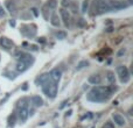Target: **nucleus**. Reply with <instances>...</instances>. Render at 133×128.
Here are the masks:
<instances>
[{
  "mask_svg": "<svg viewBox=\"0 0 133 128\" xmlns=\"http://www.w3.org/2000/svg\"><path fill=\"white\" fill-rule=\"evenodd\" d=\"M29 66L30 65H28L27 63L21 62V61H18V64H16V70H18L19 72H23V71H26Z\"/></svg>",
  "mask_w": 133,
  "mask_h": 128,
  "instance_id": "obj_17",
  "label": "nucleus"
},
{
  "mask_svg": "<svg viewBox=\"0 0 133 128\" xmlns=\"http://www.w3.org/2000/svg\"><path fill=\"white\" fill-rule=\"evenodd\" d=\"M106 78H108V80H109V83H110V84H113V83H115V73L112 72V71H108V73H106Z\"/></svg>",
  "mask_w": 133,
  "mask_h": 128,
  "instance_id": "obj_20",
  "label": "nucleus"
},
{
  "mask_svg": "<svg viewBox=\"0 0 133 128\" xmlns=\"http://www.w3.org/2000/svg\"><path fill=\"white\" fill-rule=\"evenodd\" d=\"M84 25V21H83V19H79V26H83Z\"/></svg>",
  "mask_w": 133,
  "mask_h": 128,
  "instance_id": "obj_31",
  "label": "nucleus"
},
{
  "mask_svg": "<svg viewBox=\"0 0 133 128\" xmlns=\"http://www.w3.org/2000/svg\"><path fill=\"white\" fill-rule=\"evenodd\" d=\"M30 101H32V104L34 106H36V107H40V106L43 105V100H42V98L39 96H33L32 98H30Z\"/></svg>",
  "mask_w": 133,
  "mask_h": 128,
  "instance_id": "obj_16",
  "label": "nucleus"
},
{
  "mask_svg": "<svg viewBox=\"0 0 133 128\" xmlns=\"http://www.w3.org/2000/svg\"><path fill=\"white\" fill-rule=\"evenodd\" d=\"M89 83L94 85H99L102 83V77L99 75H92L89 77Z\"/></svg>",
  "mask_w": 133,
  "mask_h": 128,
  "instance_id": "obj_15",
  "label": "nucleus"
},
{
  "mask_svg": "<svg viewBox=\"0 0 133 128\" xmlns=\"http://www.w3.org/2000/svg\"><path fill=\"white\" fill-rule=\"evenodd\" d=\"M33 28H35L34 25L22 26V27H21V33H22L23 35H26V36H34L36 33H35V32H30V29H33Z\"/></svg>",
  "mask_w": 133,
  "mask_h": 128,
  "instance_id": "obj_12",
  "label": "nucleus"
},
{
  "mask_svg": "<svg viewBox=\"0 0 133 128\" xmlns=\"http://www.w3.org/2000/svg\"><path fill=\"white\" fill-rule=\"evenodd\" d=\"M92 11L94 14H104L106 12H110V7L106 0H95L94 4H92Z\"/></svg>",
  "mask_w": 133,
  "mask_h": 128,
  "instance_id": "obj_3",
  "label": "nucleus"
},
{
  "mask_svg": "<svg viewBox=\"0 0 133 128\" xmlns=\"http://www.w3.org/2000/svg\"><path fill=\"white\" fill-rule=\"evenodd\" d=\"M48 9H50V8H49L47 5H44L43 8H42V14H43V16H44V19H46V20H48V19H49V16H48Z\"/></svg>",
  "mask_w": 133,
  "mask_h": 128,
  "instance_id": "obj_24",
  "label": "nucleus"
},
{
  "mask_svg": "<svg viewBox=\"0 0 133 128\" xmlns=\"http://www.w3.org/2000/svg\"><path fill=\"white\" fill-rule=\"evenodd\" d=\"M15 57H16V60L18 61H21V62L27 63L28 65H32V64L34 63V57H33L32 55H29V54H27V53L19 51V53L15 54Z\"/></svg>",
  "mask_w": 133,
  "mask_h": 128,
  "instance_id": "obj_6",
  "label": "nucleus"
},
{
  "mask_svg": "<svg viewBox=\"0 0 133 128\" xmlns=\"http://www.w3.org/2000/svg\"><path fill=\"white\" fill-rule=\"evenodd\" d=\"M60 14H61V18H62L64 26L65 27H69V26H70V14H69V12L66 11L65 8H61Z\"/></svg>",
  "mask_w": 133,
  "mask_h": 128,
  "instance_id": "obj_10",
  "label": "nucleus"
},
{
  "mask_svg": "<svg viewBox=\"0 0 133 128\" xmlns=\"http://www.w3.org/2000/svg\"><path fill=\"white\" fill-rule=\"evenodd\" d=\"M32 11H33V13H34V15H35V16L39 15V12H37V9H36V8H33Z\"/></svg>",
  "mask_w": 133,
  "mask_h": 128,
  "instance_id": "obj_30",
  "label": "nucleus"
},
{
  "mask_svg": "<svg viewBox=\"0 0 133 128\" xmlns=\"http://www.w3.org/2000/svg\"><path fill=\"white\" fill-rule=\"evenodd\" d=\"M113 93V87L110 86H96L91 89V91L88 93V100L92 103H104L109 100Z\"/></svg>",
  "mask_w": 133,
  "mask_h": 128,
  "instance_id": "obj_1",
  "label": "nucleus"
},
{
  "mask_svg": "<svg viewBox=\"0 0 133 128\" xmlns=\"http://www.w3.org/2000/svg\"><path fill=\"white\" fill-rule=\"evenodd\" d=\"M112 119H113V121L118 125V126H124L125 122H126V121H125V118L123 117L122 114H119V113H113V114H112Z\"/></svg>",
  "mask_w": 133,
  "mask_h": 128,
  "instance_id": "obj_13",
  "label": "nucleus"
},
{
  "mask_svg": "<svg viewBox=\"0 0 133 128\" xmlns=\"http://www.w3.org/2000/svg\"><path fill=\"white\" fill-rule=\"evenodd\" d=\"M62 6H63V8L68 7L69 9H71V11H72V13H77V9H78L77 0H63V1H62Z\"/></svg>",
  "mask_w": 133,
  "mask_h": 128,
  "instance_id": "obj_7",
  "label": "nucleus"
},
{
  "mask_svg": "<svg viewBox=\"0 0 133 128\" xmlns=\"http://www.w3.org/2000/svg\"><path fill=\"white\" fill-rule=\"evenodd\" d=\"M50 23L55 27H58L60 26V19H58V15L56 13L51 14V18H50Z\"/></svg>",
  "mask_w": 133,
  "mask_h": 128,
  "instance_id": "obj_19",
  "label": "nucleus"
},
{
  "mask_svg": "<svg viewBox=\"0 0 133 128\" xmlns=\"http://www.w3.org/2000/svg\"><path fill=\"white\" fill-rule=\"evenodd\" d=\"M6 7H7V9H8L11 13H15L16 6H15V2H14L13 0H7L6 1Z\"/></svg>",
  "mask_w": 133,
  "mask_h": 128,
  "instance_id": "obj_18",
  "label": "nucleus"
},
{
  "mask_svg": "<svg viewBox=\"0 0 133 128\" xmlns=\"http://www.w3.org/2000/svg\"><path fill=\"white\" fill-rule=\"evenodd\" d=\"M4 15H5V11H4V8L0 6V16H4Z\"/></svg>",
  "mask_w": 133,
  "mask_h": 128,
  "instance_id": "obj_29",
  "label": "nucleus"
},
{
  "mask_svg": "<svg viewBox=\"0 0 133 128\" xmlns=\"http://www.w3.org/2000/svg\"><path fill=\"white\" fill-rule=\"evenodd\" d=\"M109 7H110V12L111 11H122V9L126 8L129 5L123 0H108Z\"/></svg>",
  "mask_w": 133,
  "mask_h": 128,
  "instance_id": "obj_5",
  "label": "nucleus"
},
{
  "mask_svg": "<svg viewBox=\"0 0 133 128\" xmlns=\"http://www.w3.org/2000/svg\"><path fill=\"white\" fill-rule=\"evenodd\" d=\"M9 25H11V26H14V25H15V22H14L13 20H11V21H9Z\"/></svg>",
  "mask_w": 133,
  "mask_h": 128,
  "instance_id": "obj_32",
  "label": "nucleus"
},
{
  "mask_svg": "<svg viewBox=\"0 0 133 128\" xmlns=\"http://www.w3.org/2000/svg\"><path fill=\"white\" fill-rule=\"evenodd\" d=\"M76 128H81V127H76Z\"/></svg>",
  "mask_w": 133,
  "mask_h": 128,
  "instance_id": "obj_33",
  "label": "nucleus"
},
{
  "mask_svg": "<svg viewBox=\"0 0 133 128\" xmlns=\"http://www.w3.org/2000/svg\"><path fill=\"white\" fill-rule=\"evenodd\" d=\"M0 46H1L2 48L7 49V50H9V49H13L14 48V42L12 41V40H9L8 37L1 36V37H0Z\"/></svg>",
  "mask_w": 133,
  "mask_h": 128,
  "instance_id": "obj_8",
  "label": "nucleus"
},
{
  "mask_svg": "<svg viewBox=\"0 0 133 128\" xmlns=\"http://www.w3.org/2000/svg\"><path fill=\"white\" fill-rule=\"evenodd\" d=\"M117 73L118 76H119V79L122 83H127L130 80V78H131V76H130V71L129 69H127V66L125 65H119L117 68Z\"/></svg>",
  "mask_w": 133,
  "mask_h": 128,
  "instance_id": "obj_4",
  "label": "nucleus"
},
{
  "mask_svg": "<svg viewBox=\"0 0 133 128\" xmlns=\"http://www.w3.org/2000/svg\"><path fill=\"white\" fill-rule=\"evenodd\" d=\"M42 90H43L44 94L48 98L54 99L56 97V94H57V84L55 82H53L51 79H49L44 84H42Z\"/></svg>",
  "mask_w": 133,
  "mask_h": 128,
  "instance_id": "obj_2",
  "label": "nucleus"
},
{
  "mask_svg": "<svg viewBox=\"0 0 133 128\" xmlns=\"http://www.w3.org/2000/svg\"><path fill=\"white\" fill-rule=\"evenodd\" d=\"M88 6H89V1H88V0H84V1H83V5H82V12L83 13H87Z\"/></svg>",
  "mask_w": 133,
  "mask_h": 128,
  "instance_id": "obj_25",
  "label": "nucleus"
},
{
  "mask_svg": "<svg viewBox=\"0 0 133 128\" xmlns=\"http://www.w3.org/2000/svg\"><path fill=\"white\" fill-rule=\"evenodd\" d=\"M55 36L57 37L58 40H64L66 37V33L63 32V30H58V32L55 33Z\"/></svg>",
  "mask_w": 133,
  "mask_h": 128,
  "instance_id": "obj_21",
  "label": "nucleus"
},
{
  "mask_svg": "<svg viewBox=\"0 0 133 128\" xmlns=\"http://www.w3.org/2000/svg\"><path fill=\"white\" fill-rule=\"evenodd\" d=\"M49 76H50V79L53 80V82L57 83L58 80L61 79V76H62V72H61V70H60L58 68H55V69H53V70L50 71Z\"/></svg>",
  "mask_w": 133,
  "mask_h": 128,
  "instance_id": "obj_11",
  "label": "nucleus"
},
{
  "mask_svg": "<svg viewBox=\"0 0 133 128\" xmlns=\"http://www.w3.org/2000/svg\"><path fill=\"white\" fill-rule=\"evenodd\" d=\"M49 79H50V76H49V73H42L40 77L36 78L35 83H36L37 85H42V84H44L47 80H49Z\"/></svg>",
  "mask_w": 133,
  "mask_h": 128,
  "instance_id": "obj_14",
  "label": "nucleus"
},
{
  "mask_svg": "<svg viewBox=\"0 0 133 128\" xmlns=\"http://www.w3.org/2000/svg\"><path fill=\"white\" fill-rule=\"evenodd\" d=\"M102 128H115V126H113L112 122L108 121V122H105V124H104V126L102 127Z\"/></svg>",
  "mask_w": 133,
  "mask_h": 128,
  "instance_id": "obj_26",
  "label": "nucleus"
},
{
  "mask_svg": "<svg viewBox=\"0 0 133 128\" xmlns=\"http://www.w3.org/2000/svg\"><path fill=\"white\" fill-rule=\"evenodd\" d=\"M28 115H29V111L27 107H20L18 108V118L21 122H25L27 120Z\"/></svg>",
  "mask_w": 133,
  "mask_h": 128,
  "instance_id": "obj_9",
  "label": "nucleus"
},
{
  "mask_svg": "<svg viewBox=\"0 0 133 128\" xmlns=\"http://www.w3.org/2000/svg\"><path fill=\"white\" fill-rule=\"evenodd\" d=\"M88 64H89V63H88L87 61H83V62H81V63L77 65V69H82V68H84V66H85V65H88Z\"/></svg>",
  "mask_w": 133,
  "mask_h": 128,
  "instance_id": "obj_27",
  "label": "nucleus"
},
{
  "mask_svg": "<svg viewBox=\"0 0 133 128\" xmlns=\"http://www.w3.org/2000/svg\"><path fill=\"white\" fill-rule=\"evenodd\" d=\"M14 120H15V115L13 114L11 118H9V121H11V122H9V127H13L14 126Z\"/></svg>",
  "mask_w": 133,
  "mask_h": 128,
  "instance_id": "obj_28",
  "label": "nucleus"
},
{
  "mask_svg": "<svg viewBox=\"0 0 133 128\" xmlns=\"http://www.w3.org/2000/svg\"><path fill=\"white\" fill-rule=\"evenodd\" d=\"M28 101V99L27 98H22L21 100H19L18 101V108H20V107H27V103Z\"/></svg>",
  "mask_w": 133,
  "mask_h": 128,
  "instance_id": "obj_22",
  "label": "nucleus"
},
{
  "mask_svg": "<svg viewBox=\"0 0 133 128\" xmlns=\"http://www.w3.org/2000/svg\"><path fill=\"white\" fill-rule=\"evenodd\" d=\"M47 6H48L50 9H54V8H56V6H57V1H56V0H48Z\"/></svg>",
  "mask_w": 133,
  "mask_h": 128,
  "instance_id": "obj_23",
  "label": "nucleus"
}]
</instances>
